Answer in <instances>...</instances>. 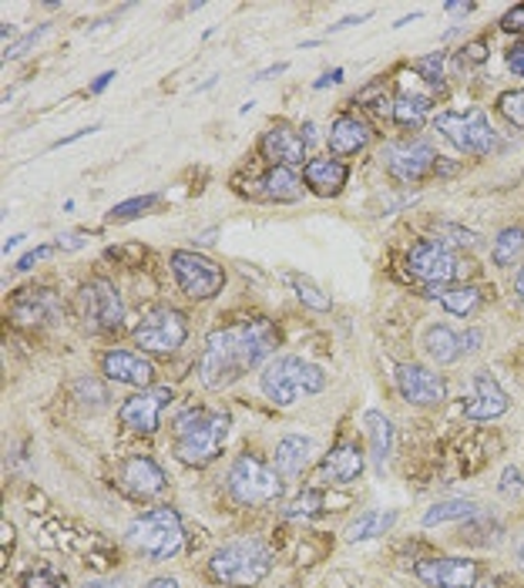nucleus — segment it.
<instances>
[{
	"mask_svg": "<svg viewBox=\"0 0 524 588\" xmlns=\"http://www.w3.org/2000/svg\"><path fill=\"white\" fill-rule=\"evenodd\" d=\"M280 344V334L270 319H242L226 330H212L206 350L199 357V380L209 390H222L236 383L245 370L259 367Z\"/></svg>",
	"mask_w": 524,
	"mask_h": 588,
	"instance_id": "nucleus-1",
	"label": "nucleus"
},
{
	"mask_svg": "<svg viewBox=\"0 0 524 588\" xmlns=\"http://www.w3.org/2000/svg\"><path fill=\"white\" fill-rule=\"evenodd\" d=\"M229 437V417L219 411H185L172 427V450L182 465L206 468L222 454Z\"/></svg>",
	"mask_w": 524,
	"mask_h": 588,
	"instance_id": "nucleus-2",
	"label": "nucleus"
},
{
	"mask_svg": "<svg viewBox=\"0 0 524 588\" xmlns=\"http://www.w3.org/2000/svg\"><path fill=\"white\" fill-rule=\"evenodd\" d=\"M259 386L276 407H293L299 398L319 394L326 386V373L303 357H276L262 367Z\"/></svg>",
	"mask_w": 524,
	"mask_h": 588,
	"instance_id": "nucleus-3",
	"label": "nucleus"
},
{
	"mask_svg": "<svg viewBox=\"0 0 524 588\" xmlns=\"http://www.w3.org/2000/svg\"><path fill=\"white\" fill-rule=\"evenodd\" d=\"M128 542L149 562H168L182 552V518L175 508H155L128 525Z\"/></svg>",
	"mask_w": 524,
	"mask_h": 588,
	"instance_id": "nucleus-4",
	"label": "nucleus"
},
{
	"mask_svg": "<svg viewBox=\"0 0 524 588\" xmlns=\"http://www.w3.org/2000/svg\"><path fill=\"white\" fill-rule=\"evenodd\" d=\"M273 568V555L266 552V545L259 542H232V545H222L212 562H209V571L216 581L222 585H232V588H252L259 585L262 578L270 575Z\"/></svg>",
	"mask_w": 524,
	"mask_h": 588,
	"instance_id": "nucleus-5",
	"label": "nucleus"
},
{
	"mask_svg": "<svg viewBox=\"0 0 524 588\" xmlns=\"http://www.w3.org/2000/svg\"><path fill=\"white\" fill-rule=\"evenodd\" d=\"M229 494L239 504L255 508V504H273L283 494V484L270 465H262L252 454H239L229 468Z\"/></svg>",
	"mask_w": 524,
	"mask_h": 588,
	"instance_id": "nucleus-6",
	"label": "nucleus"
},
{
	"mask_svg": "<svg viewBox=\"0 0 524 588\" xmlns=\"http://www.w3.org/2000/svg\"><path fill=\"white\" fill-rule=\"evenodd\" d=\"M437 132L457 149V152H468V155H488L498 145V135L488 121L484 111H444L437 115Z\"/></svg>",
	"mask_w": 524,
	"mask_h": 588,
	"instance_id": "nucleus-7",
	"label": "nucleus"
},
{
	"mask_svg": "<svg viewBox=\"0 0 524 588\" xmlns=\"http://www.w3.org/2000/svg\"><path fill=\"white\" fill-rule=\"evenodd\" d=\"M78 303H81V319H85L88 334H111V330H118L121 319H124L121 293L108 280L85 283L81 293H78Z\"/></svg>",
	"mask_w": 524,
	"mask_h": 588,
	"instance_id": "nucleus-8",
	"label": "nucleus"
},
{
	"mask_svg": "<svg viewBox=\"0 0 524 588\" xmlns=\"http://www.w3.org/2000/svg\"><path fill=\"white\" fill-rule=\"evenodd\" d=\"M172 273H175L182 293L192 300H209L226 286L222 266H216L212 259H206L199 252H188V249L172 252Z\"/></svg>",
	"mask_w": 524,
	"mask_h": 588,
	"instance_id": "nucleus-9",
	"label": "nucleus"
},
{
	"mask_svg": "<svg viewBox=\"0 0 524 588\" xmlns=\"http://www.w3.org/2000/svg\"><path fill=\"white\" fill-rule=\"evenodd\" d=\"M407 270L414 280L427 283V286H447L461 276V263H457V255L437 242V239H424L411 249L407 255Z\"/></svg>",
	"mask_w": 524,
	"mask_h": 588,
	"instance_id": "nucleus-10",
	"label": "nucleus"
},
{
	"mask_svg": "<svg viewBox=\"0 0 524 588\" xmlns=\"http://www.w3.org/2000/svg\"><path fill=\"white\" fill-rule=\"evenodd\" d=\"M185 316L178 309H155L135 326V344L149 353H172L185 344Z\"/></svg>",
	"mask_w": 524,
	"mask_h": 588,
	"instance_id": "nucleus-11",
	"label": "nucleus"
},
{
	"mask_svg": "<svg viewBox=\"0 0 524 588\" xmlns=\"http://www.w3.org/2000/svg\"><path fill=\"white\" fill-rule=\"evenodd\" d=\"M168 404H172V390H168V386H145L142 394L128 398V401L118 407V421H121V427H128V431L152 434V431H159L162 414H165Z\"/></svg>",
	"mask_w": 524,
	"mask_h": 588,
	"instance_id": "nucleus-12",
	"label": "nucleus"
},
{
	"mask_svg": "<svg viewBox=\"0 0 524 588\" xmlns=\"http://www.w3.org/2000/svg\"><path fill=\"white\" fill-rule=\"evenodd\" d=\"M383 162H386V168H390L393 178L421 182V178H427L437 168L440 155L427 142H397V145H386Z\"/></svg>",
	"mask_w": 524,
	"mask_h": 588,
	"instance_id": "nucleus-13",
	"label": "nucleus"
},
{
	"mask_svg": "<svg viewBox=\"0 0 524 588\" xmlns=\"http://www.w3.org/2000/svg\"><path fill=\"white\" fill-rule=\"evenodd\" d=\"M118 488L128 498L149 501V498H159L165 491V475H162V468L152 461V457L131 454L128 461H121V468H118Z\"/></svg>",
	"mask_w": 524,
	"mask_h": 588,
	"instance_id": "nucleus-14",
	"label": "nucleus"
},
{
	"mask_svg": "<svg viewBox=\"0 0 524 588\" xmlns=\"http://www.w3.org/2000/svg\"><path fill=\"white\" fill-rule=\"evenodd\" d=\"M393 380H397L401 398L411 401V404H417V407H434L447 394L444 380L434 370L421 367V363H401L397 373H393Z\"/></svg>",
	"mask_w": 524,
	"mask_h": 588,
	"instance_id": "nucleus-15",
	"label": "nucleus"
},
{
	"mask_svg": "<svg viewBox=\"0 0 524 588\" xmlns=\"http://www.w3.org/2000/svg\"><path fill=\"white\" fill-rule=\"evenodd\" d=\"M414 571L430 588H474L478 581V562L471 558H427Z\"/></svg>",
	"mask_w": 524,
	"mask_h": 588,
	"instance_id": "nucleus-16",
	"label": "nucleus"
},
{
	"mask_svg": "<svg viewBox=\"0 0 524 588\" xmlns=\"http://www.w3.org/2000/svg\"><path fill=\"white\" fill-rule=\"evenodd\" d=\"M507 411V394L501 390V383L491 377V370H478L474 373V386L471 398L465 404V417L471 421H494Z\"/></svg>",
	"mask_w": 524,
	"mask_h": 588,
	"instance_id": "nucleus-17",
	"label": "nucleus"
},
{
	"mask_svg": "<svg viewBox=\"0 0 524 588\" xmlns=\"http://www.w3.org/2000/svg\"><path fill=\"white\" fill-rule=\"evenodd\" d=\"M101 370H105L108 380L128 383V386H149L152 377H155L152 360H145L135 350H111V353H105L101 357Z\"/></svg>",
	"mask_w": 524,
	"mask_h": 588,
	"instance_id": "nucleus-18",
	"label": "nucleus"
},
{
	"mask_svg": "<svg viewBox=\"0 0 524 588\" xmlns=\"http://www.w3.org/2000/svg\"><path fill=\"white\" fill-rule=\"evenodd\" d=\"M363 475V450L353 440H340L330 454L323 457L319 478L334 484H350Z\"/></svg>",
	"mask_w": 524,
	"mask_h": 588,
	"instance_id": "nucleus-19",
	"label": "nucleus"
},
{
	"mask_svg": "<svg viewBox=\"0 0 524 588\" xmlns=\"http://www.w3.org/2000/svg\"><path fill=\"white\" fill-rule=\"evenodd\" d=\"M61 300L51 290H28L14 300L11 316L21 326H37V323H54L61 316Z\"/></svg>",
	"mask_w": 524,
	"mask_h": 588,
	"instance_id": "nucleus-20",
	"label": "nucleus"
},
{
	"mask_svg": "<svg viewBox=\"0 0 524 588\" xmlns=\"http://www.w3.org/2000/svg\"><path fill=\"white\" fill-rule=\"evenodd\" d=\"M262 155H266L273 165H296L306 155V139L286 124H276L262 135Z\"/></svg>",
	"mask_w": 524,
	"mask_h": 588,
	"instance_id": "nucleus-21",
	"label": "nucleus"
},
{
	"mask_svg": "<svg viewBox=\"0 0 524 588\" xmlns=\"http://www.w3.org/2000/svg\"><path fill=\"white\" fill-rule=\"evenodd\" d=\"M306 185L323 195V199H330V195H340L347 185V165L337 159H309L306 162Z\"/></svg>",
	"mask_w": 524,
	"mask_h": 588,
	"instance_id": "nucleus-22",
	"label": "nucleus"
},
{
	"mask_svg": "<svg viewBox=\"0 0 524 588\" xmlns=\"http://www.w3.org/2000/svg\"><path fill=\"white\" fill-rule=\"evenodd\" d=\"M370 142V128L357 115H340L330 128V149L334 155H357Z\"/></svg>",
	"mask_w": 524,
	"mask_h": 588,
	"instance_id": "nucleus-23",
	"label": "nucleus"
},
{
	"mask_svg": "<svg viewBox=\"0 0 524 588\" xmlns=\"http://www.w3.org/2000/svg\"><path fill=\"white\" fill-rule=\"evenodd\" d=\"M259 192L262 199H273V203H296L303 195V182L290 165H273V172H266V178L259 182Z\"/></svg>",
	"mask_w": 524,
	"mask_h": 588,
	"instance_id": "nucleus-24",
	"label": "nucleus"
},
{
	"mask_svg": "<svg viewBox=\"0 0 524 588\" xmlns=\"http://www.w3.org/2000/svg\"><path fill=\"white\" fill-rule=\"evenodd\" d=\"M309 454H313V440L309 437H299V434L283 437L280 447H276V475L280 478H296L306 468Z\"/></svg>",
	"mask_w": 524,
	"mask_h": 588,
	"instance_id": "nucleus-25",
	"label": "nucleus"
},
{
	"mask_svg": "<svg viewBox=\"0 0 524 588\" xmlns=\"http://www.w3.org/2000/svg\"><path fill=\"white\" fill-rule=\"evenodd\" d=\"M424 350L430 353V360L437 363H454V360H461V337H457L450 326H427V334H424Z\"/></svg>",
	"mask_w": 524,
	"mask_h": 588,
	"instance_id": "nucleus-26",
	"label": "nucleus"
},
{
	"mask_svg": "<svg viewBox=\"0 0 524 588\" xmlns=\"http://www.w3.org/2000/svg\"><path fill=\"white\" fill-rule=\"evenodd\" d=\"M397 521L393 511H363L360 518H353L347 525V542H370L380 538L383 532H390V525Z\"/></svg>",
	"mask_w": 524,
	"mask_h": 588,
	"instance_id": "nucleus-27",
	"label": "nucleus"
},
{
	"mask_svg": "<svg viewBox=\"0 0 524 588\" xmlns=\"http://www.w3.org/2000/svg\"><path fill=\"white\" fill-rule=\"evenodd\" d=\"M363 427H367L370 450L376 457V465H383L390 457V450H393V424H390V417H383L380 411H367L363 414Z\"/></svg>",
	"mask_w": 524,
	"mask_h": 588,
	"instance_id": "nucleus-28",
	"label": "nucleus"
},
{
	"mask_svg": "<svg viewBox=\"0 0 524 588\" xmlns=\"http://www.w3.org/2000/svg\"><path fill=\"white\" fill-rule=\"evenodd\" d=\"M430 296H437L444 303V309L454 313V316H468L481 303V293L474 286H450V290L447 286H430Z\"/></svg>",
	"mask_w": 524,
	"mask_h": 588,
	"instance_id": "nucleus-29",
	"label": "nucleus"
},
{
	"mask_svg": "<svg viewBox=\"0 0 524 588\" xmlns=\"http://www.w3.org/2000/svg\"><path fill=\"white\" fill-rule=\"evenodd\" d=\"M430 115V98H421V95H401L397 101H393V121L397 124H424V118Z\"/></svg>",
	"mask_w": 524,
	"mask_h": 588,
	"instance_id": "nucleus-30",
	"label": "nucleus"
},
{
	"mask_svg": "<svg viewBox=\"0 0 524 588\" xmlns=\"http://www.w3.org/2000/svg\"><path fill=\"white\" fill-rule=\"evenodd\" d=\"M478 504L474 501H440L424 514V525H444V521H465L474 518Z\"/></svg>",
	"mask_w": 524,
	"mask_h": 588,
	"instance_id": "nucleus-31",
	"label": "nucleus"
},
{
	"mask_svg": "<svg viewBox=\"0 0 524 588\" xmlns=\"http://www.w3.org/2000/svg\"><path fill=\"white\" fill-rule=\"evenodd\" d=\"M521 249H524V226L504 229V232L494 239V263H498V266H511L514 259L521 255Z\"/></svg>",
	"mask_w": 524,
	"mask_h": 588,
	"instance_id": "nucleus-32",
	"label": "nucleus"
},
{
	"mask_svg": "<svg viewBox=\"0 0 524 588\" xmlns=\"http://www.w3.org/2000/svg\"><path fill=\"white\" fill-rule=\"evenodd\" d=\"M286 283L296 290V296H299L303 306H309V309H316V313H326V309H330V296H326L313 280H306V276H299V273H290Z\"/></svg>",
	"mask_w": 524,
	"mask_h": 588,
	"instance_id": "nucleus-33",
	"label": "nucleus"
},
{
	"mask_svg": "<svg viewBox=\"0 0 524 588\" xmlns=\"http://www.w3.org/2000/svg\"><path fill=\"white\" fill-rule=\"evenodd\" d=\"M319 511H323V494H319V491H306V494H299L296 501L286 504V518H293V521H299V518H316Z\"/></svg>",
	"mask_w": 524,
	"mask_h": 588,
	"instance_id": "nucleus-34",
	"label": "nucleus"
},
{
	"mask_svg": "<svg viewBox=\"0 0 524 588\" xmlns=\"http://www.w3.org/2000/svg\"><path fill=\"white\" fill-rule=\"evenodd\" d=\"M498 108H501V115H504L511 124L524 128V88H521V91H507V95H501V98H498Z\"/></svg>",
	"mask_w": 524,
	"mask_h": 588,
	"instance_id": "nucleus-35",
	"label": "nucleus"
},
{
	"mask_svg": "<svg viewBox=\"0 0 524 588\" xmlns=\"http://www.w3.org/2000/svg\"><path fill=\"white\" fill-rule=\"evenodd\" d=\"M414 72L424 78V81H430V85H440L444 81V54H427V57H421V61H414Z\"/></svg>",
	"mask_w": 524,
	"mask_h": 588,
	"instance_id": "nucleus-36",
	"label": "nucleus"
},
{
	"mask_svg": "<svg viewBox=\"0 0 524 588\" xmlns=\"http://www.w3.org/2000/svg\"><path fill=\"white\" fill-rule=\"evenodd\" d=\"M159 203V195H142V199H131L111 209V219H131V216H142L145 209H152Z\"/></svg>",
	"mask_w": 524,
	"mask_h": 588,
	"instance_id": "nucleus-37",
	"label": "nucleus"
},
{
	"mask_svg": "<svg viewBox=\"0 0 524 588\" xmlns=\"http://www.w3.org/2000/svg\"><path fill=\"white\" fill-rule=\"evenodd\" d=\"M21 585H24V588H61V578L41 568V571H28Z\"/></svg>",
	"mask_w": 524,
	"mask_h": 588,
	"instance_id": "nucleus-38",
	"label": "nucleus"
},
{
	"mask_svg": "<svg viewBox=\"0 0 524 588\" xmlns=\"http://www.w3.org/2000/svg\"><path fill=\"white\" fill-rule=\"evenodd\" d=\"M51 252H54V246H41V249H34V252L21 255V259H18V273H28V270H34V263H41V259H47Z\"/></svg>",
	"mask_w": 524,
	"mask_h": 588,
	"instance_id": "nucleus-39",
	"label": "nucleus"
},
{
	"mask_svg": "<svg viewBox=\"0 0 524 588\" xmlns=\"http://www.w3.org/2000/svg\"><path fill=\"white\" fill-rule=\"evenodd\" d=\"M517 491H521V471H517V468H507V471L501 475V494L514 498Z\"/></svg>",
	"mask_w": 524,
	"mask_h": 588,
	"instance_id": "nucleus-40",
	"label": "nucleus"
},
{
	"mask_svg": "<svg viewBox=\"0 0 524 588\" xmlns=\"http://www.w3.org/2000/svg\"><path fill=\"white\" fill-rule=\"evenodd\" d=\"M507 68H511L517 78H524V44H514V47L507 51Z\"/></svg>",
	"mask_w": 524,
	"mask_h": 588,
	"instance_id": "nucleus-41",
	"label": "nucleus"
},
{
	"mask_svg": "<svg viewBox=\"0 0 524 588\" xmlns=\"http://www.w3.org/2000/svg\"><path fill=\"white\" fill-rule=\"evenodd\" d=\"M41 34H47V24H44L41 31H34V34H28L24 41H18L14 47H8V51H4V57H18V54H24V47H31V44H37V37H41Z\"/></svg>",
	"mask_w": 524,
	"mask_h": 588,
	"instance_id": "nucleus-42",
	"label": "nucleus"
},
{
	"mask_svg": "<svg viewBox=\"0 0 524 588\" xmlns=\"http://www.w3.org/2000/svg\"><path fill=\"white\" fill-rule=\"evenodd\" d=\"M501 28H504V31H524V4L514 8V11H507L504 21H501Z\"/></svg>",
	"mask_w": 524,
	"mask_h": 588,
	"instance_id": "nucleus-43",
	"label": "nucleus"
},
{
	"mask_svg": "<svg viewBox=\"0 0 524 588\" xmlns=\"http://www.w3.org/2000/svg\"><path fill=\"white\" fill-rule=\"evenodd\" d=\"M481 344H484V334H481V330H468V334L461 337V350H465V353H478Z\"/></svg>",
	"mask_w": 524,
	"mask_h": 588,
	"instance_id": "nucleus-44",
	"label": "nucleus"
},
{
	"mask_svg": "<svg viewBox=\"0 0 524 588\" xmlns=\"http://www.w3.org/2000/svg\"><path fill=\"white\" fill-rule=\"evenodd\" d=\"M81 588H128V581L124 578H91Z\"/></svg>",
	"mask_w": 524,
	"mask_h": 588,
	"instance_id": "nucleus-45",
	"label": "nucleus"
},
{
	"mask_svg": "<svg viewBox=\"0 0 524 588\" xmlns=\"http://www.w3.org/2000/svg\"><path fill=\"white\" fill-rule=\"evenodd\" d=\"M337 81H343V72L337 68V72H330V75H323L319 81H316V88H326V85H337Z\"/></svg>",
	"mask_w": 524,
	"mask_h": 588,
	"instance_id": "nucleus-46",
	"label": "nucleus"
},
{
	"mask_svg": "<svg viewBox=\"0 0 524 588\" xmlns=\"http://www.w3.org/2000/svg\"><path fill=\"white\" fill-rule=\"evenodd\" d=\"M468 61H474V64L484 61V44H481V41H474V44L468 47Z\"/></svg>",
	"mask_w": 524,
	"mask_h": 588,
	"instance_id": "nucleus-47",
	"label": "nucleus"
},
{
	"mask_svg": "<svg viewBox=\"0 0 524 588\" xmlns=\"http://www.w3.org/2000/svg\"><path fill=\"white\" fill-rule=\"evenodd\" d=\"M283 72H286V64H276V68L259 72V75H255V81H266V78H273V75H283Z\"/></svg>",
	"mask_w": 524,
	"mask_h": 588,
	"instance_id": "nucleus-48",
	"label": "nucleus"
},
{
	"mask_svg": "<svg viewBox=\"0 0 524 588\" xmlns=\"http://www.w3.org/2000/svg\"><path fill=\"white\" fill-rule=\"evenodd\" d=\"M145 588H178V581L175 578H152Z\"/></svg>",
	"mask_w": 524,
	"mask_h": 588,
	"instance_id": "nucleus-49",
	"label": "nucleus"
},
{
	"mask_svg": "<svg viewBox=\"0 0 524 588\" xmlns=\"http://www.w3.org/2000/svg\"><path fill=\"white\" fill-rule=\"evenodd\" d=\"M111 78H114V72H108V75H101V78H98V81L91 85V91H105V88L111 85Z\"/></svg>",
	"mask_w": 524,
	"mask_h": 588,
	"instance_id": "nucleus-50",
	"label": "nucleus"
},
{
	"mask_svg": "<svg viewBox=\"0 0 524 588\" xmlns=\"http://www.w3.org/2000/svg\"><path fill=\"white\" fill-rule=\"evenodd\" d=\"M514 290H517V300L524 303V266H521V273H517V280H514Z\"/></svg>",
	"mask_w": 524,
	"mask_h": 588,
	"instance_id": "nucleus-51",
	"label": "nucleus"
},
{
	"mask_svg": "<svg viewBox=\"0 0 524 588\" xmlns=\"http://www.w3.org/2000/svg\"><path fill=\"white\" fill-rule=\"evenodd\" d=\"M447 11H450V14H468L471 4H447Z\"/></svg>",
	"mask_w": 524,
	"mask_h": 588,
	"instance_id": "nucleus-52",
	"label": "nucleus"
},
{
	"mask_svg": "<svg viewBox=\"0 0 524 588\" xmlns=\"http://www.w3.org/2000/svg\"><path fill=\"white\" fill-rule=\"evenodd\" d=\"M64 246H68V249H78L81 239H78V236H64Z\"/></svg>",
	"mask_w": 524,
	"mask_h": 588,
	"instance_id": "nucleus-53",
	"label": "nucleus"
},
{
	"mask_svg": "<svg viewBox=\"0 0 524 588\" xmlns=\"http://www.w3.org/2000/svg\"><path fill=\"white\" fill-rule=\"evenodd\" d=\"M21 239H24V236H11V239H8V242H4V252H11V249H14V246H18V242H21Z\"/></svg>",
	"mask_w": 524,
	"mask_h": 588,
	"instance_id": "nucleus-54",
	"label": "nucleus"
},
{
	"mask_svg": "<svg viewBox=\"0 0 524 588\" xmlns=\"http://www.w3.org/2000/svg\"><path fill=\"white\" fill-rule=\"evenodd\" d=\"M514 555H517V565H521V568H524V538H521V542H517V552H514Z\"/></svg>",
	"mask_w": 524,
	"mask_h": 588,
	"instance_id": "nucleus-55",
	"label": "nucleus"
}]
</instances>
